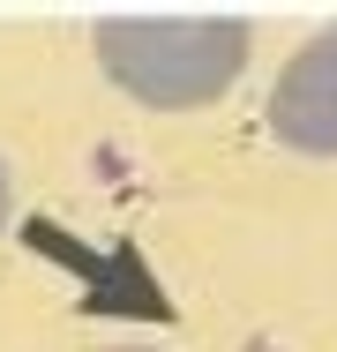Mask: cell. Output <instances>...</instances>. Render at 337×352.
Instances as JSON below:
<instances>
[{
    "instance_id": "obj_1",
    "label": "cell",
    "mask_w": 337,
    "mask_h": 352,
    "mask_svg": "<svg viewBox=\"0 0 337 352\" xmlns=\"http://www.w3.org/2000/svg\"><path fill=\"white\" fill-rule=\"evenodd\" d=\"M90 53L113 90H128L150 113H202L217 105L248 60L255 23L248 15H105L90 30Z\"/></svg>"
},
{
    "instance_id": "obj_2",
    "label": "cell",
    "mask_w": 337,
    "mask_h": 352,
    "mask_svg": "<svg viewBox=\"0 0 337 352\" xmlns=\"http://www.w3.org/2000/svg\"><path fill=\"white\" fill-rule=\"evenodd\" d=\"M263 128L292 157H337V23L315 30L263 98Z\"/></svg>"
},
{
    "instance_id": "obj_3",
    "label": "cell",
    "mask_w": 337,
    "mask_h": 352,
    "mask_svg": "<svg viewBox=\"0 0 337 352\" xmlns=\"http://www.w3.org/2000/svg\"><path fill=\"white\" fill-rule=\"evenodd\" d=\"M8 210H15V180H8V165H0V232H8Z\"/></svg>"
},
{
    "instance_id": "obj_4",
    "label": "cell",
    "mask_w": 337,
    "mask_h": 352,
    "mask_svg": "<svg viewBox=\"0 0 337 352\" xmlns=\"http://www.w3.org/2000/svg\"><path fill=\"white\" fill-rule=\"evenodd\" d=\"M105 352H157V345H105Z\"/></svg>"
},
{
    "instance_id": "obj_5",
    "label": "cell",
    "mask_w": 337,
    "mask_h": 352,
    "mask_svg": "<svg viewBox=\"0 0 337 352\" xmlns=\"http://www.w3.org/2000/svg\"><path fill=\"white\" fill-rule=\"evenodd\" d=\"M240 352H277V345H240Z\"/></svg>"
}]
</instances>
